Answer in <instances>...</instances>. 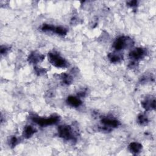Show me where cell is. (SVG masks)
<instances>
[{
    "instance_id": "obj_20",
    "label": "cell",
    "mask_w": 156,
    "mask_h": 156,
    "mask_svg": "<svg viewBox=\"0 0 156 156\" xmlns=\"http://www.w3.org/2000/svg\"><path fill=\"white\" fill-rule=\"evenodd\" d=\"M127 4H128V5H129L130 7H133L136 6V5H137V1H129Z\"/></svg>"
},
{
    "instance_id": "obj_7",
    "label": "cell",
    "mask_w": 156,
    "mask_h": 156,
    "mask_svg": "<svg viewBox=\"0 0 156 156\" xmlns=\"http://www.w3.org/2000/svg\"><path fill=\"white\" fill-rule=\"evenodd\" d=\"M101 122L105 126H108V127H117L120 125L119 121L116 119L109 118H102Z\"/></svg>"
},
{
    "instance_id": "obj_10",
    "label": "cell",
    "mask_w": 156,
    "mask_h": 156,
    "mask_svg": "<svg viewBox=\"0 0 156 156\" xmlns=\"http://www.w3.org/2000/svg\"><path fill=\"white\" fill-rule=\"evenodd\" d=\"M142 149V145L137 142H132L129 146V151L133 154L139 153Z\"/></svg>"
},
{
    "instance_id": "obj_1",
    "label": "cell",
    "mask_w": 156,
    "mask_h": 156,
    "mask_svg": "<svg viewBox=\"0 0 156 156\" xmlns=\"http://www.w3.org/2000/svg\"><path fill=\"white\" fill-rule=\"evenodd\" d=\"M48 60L52 65L57 68H66L69 65L65 58L55 52H49L48 54Z\"/></svg>"
},
{
    "instance_id": "obj_9",
    "label": "cell",
    "mask_w": 156,
    "mask_h": 156,
    "mask_svg": "<svg viewBox=\"0 0 156 156\" xmlns=\"http://www.w3.org/2000/svg\"><path fill=\"white\" fill-rule=\"evenodd\" d=\"M66 102L69 105L74 107H78L82 104V101L79 98L73 96L68 97Z\"/></svg>"
},
{
    "instance_id": "obj_8",
    "label": "cell",
    "mask_w": 156,
    "mask_h": 156,
    "mask_svg": "<svg viewBox=\"0 0 156 156\" xmlns=\"http://www.w3.org/2000/svg\"><path fill=\"white\" fill-rule=\"evenodd\" d=\"M143 107L146 110H154L155 108V99H146L141 102Z\"/></svg>"
},
{
    "instance_id": "obj_19",
    "label": "cell",
    "mask_w": 156,
    "mask_h": 156,
    "mask_svg": "<svg viewBox=\"0 0 156 156\" xmlns=\"http://www.w3.org/2000/svg\"><path fill=\"white\" fill-rule=\"evenodd\" d=\"M9 48L5 46H1V54H4L5 53H7V52L8 51Z\"/></svg>"
},
{
    "instance_id": "obj_4",
    "label": "cell",
    "mask_w": 156,
    "mask_h": 156,
    "mask_svg": "<svg viewBox=\"0 0 156 156\" xmlns=\"http://www.w3.org/2000/svg\"><path fill=\"white\" fill-rule=\"evenodd\" d=\"M58 135L66 140H73L74 138L71 127L69 126L62 125L58 128Z\"/></svg>"
},
{
    "instance_id": "obj_12",
    "label": "cell",
    "mask_w": 156,
    "mask_h": 156,
    "mask_svg": "<svg viewBox=\"0 0 156 156\" xmlns=\"http://www.w3.org/2000/svg\"><path fill=\"white\" fill-rule=\"evenodd\" d=\"M108 57L112 63H118L122 59V55L117 53H110Z\"/></svg>"
},
{
    "instance_id": "obj_13",
    "label": "cell",
    "mask_w": 156,
    "mask_h": 156,
    "mask_svg": "<svg viewBox=\"0 0 156 156\" xmlns=\"http://www.w3.org/2000/svg\"><path fill=\"white\" fill-rule=\"evenodd\" d=\"M62 82H63V83L66 84V85L70 84L73 81V79H72L71 76L66 73L63 74L62 75Z\"/></svg>"
},
{
    "instance_id": "obj_17",
    "label": "cell",
    "mask_w": 156,
    "mask_h": 156,
    "mask_svg": "<svg viewBox=\"0 0 156 156\" xmlns=\"http://www.w3.org/2000/svg\"><path fill=\"white\" fill-rule=\"evenodd\" d=\"M18 143V140L16 136H13L10 138V144L12 147H14Z\"/></svg>"
},
{
    "instance_id": "obj_15",
    "label": "cell",
    "mask_w": 156,
    "mask_h": 156,
    "mask_svg": "<svg viewBox=\"0 0 156 156\" xmlns=\"http://www.w3.org/2000/svg\"><path fill=\"white\" fill-rule=\"evenodd\" d=\"M54 32L60 35H65L67 33V30L65 27L59 26V27H55Z\"/></svg>"
},
{
    "instance_id": "obj_3",
    "label": "cell",
    "mask_w": 156,
    "mask_h": 156,
    "mask_svg": "<svg viewBox=\"0 0 156 156\" xmlns=\"http://www.w3.org/2000/svg\"><path fill=\"white\" fill-rule=\"evenodd\" d=\"M133 44L132 40L127 37H120L118 38L113 43V48L116 51H120L126 47H129Z\"/></svg>"
},
{
    "instance_id": "obj_2",
    "label": "cell",
    "mask_w": 156,
    "mask_h": 156,
    "mask_svg": "<svg viewBox=\"0 0 156 156\" xmlns=\"http://www.w3.org/2000/svg\"><path fill=\"white\" fill-rule=\"evenodd\" d=\"M32 120L41 126H46L56 124L60 120V117L58 116H52L48 118H43L33 116L32 117Z\"/></svg>"
},
{
    "instance_id": "obj_6",
    "label": "cell",
    "mask_w": 156,
    "mask_h": 156,
    "mask_svg": "<svg viewBox=\"0 0 156 156\" xmlns=\"http://www.w3.org/2000/svg\"><path fill=\"white\" fill-rule=\"evenodd\" d=\"M44 55L40 54L37 52H32L28 57V62L32 63H37L43 60Z\"/></svg>"
},
{
    "instance_id": "obj_14",
    "label": "cell",
    "mask_w": 156,
    "mask_h": 156,
    "mask_svg": "<svg viewBox=\"0 0 156 156\" xmlns=\"http://www.w3.org/2000/svg\"><path fill=\"white\" fill-rule=\"evenodd\" d=\"M138 122L142 126H145L148 123V119L147 116L144 115H140L138 116Z\"/></svg>"
},
{
    "instance_id": "obj_5",
    "label": "cell",
    "mask_w": 156,
    "mask_h": 156,
    "mask_svg": "<svg viewBox=\"0 0 156 156\" xmlns=\"http://www.w3.org/2000/svg\"><path fill=\"white\" fill-rule=\"evenodd\" d=\"M146 54V51L141 48H137L133 49L129 53V57L131 59L138 60L143 58Z\"/></svg>"
},
{
    "instance_id": "obj_11",
    "label": "cell",
    "mask_w": 156,
    "mask_h": 156,
    "mask_svg": "<svg viewBox=\"0 0 156 156\" xmlns=\"http://www.w3.org/2000/svg\"><path fill=\"white\" fill-rule=\"evenodd\" d=\"M35 132V130L34 129V128H33L30 126H27L25 127L24 130L23 131V135L26 138H29L34 134Z\"/></svg>"
},
{
    "instance_id": "obj_16",
    "label": "cell",
    "mask_w": 156,
    "mask_h": 156,
    "mask_svg": "<svg viewBox=\"0 0 156 156\" xmlns=\"http://www.w3.org/2000/svg\"><path fill=\"white\" fill-rule=\"evenodd\" d=\"M55 27L51 24H44L41 27V30L43 31H54Z\"/></svg>"
},
{
    "instance_id": "obj_18",
    "label": "cell",
    "mask_w": 156,
    "mask_h": 156,
    "mask_svg": "<svg viewBox=\"0 0 156 156\" xmlns=\"http://www.w3.org/2000/svg\"><path fill=\"white\" fill-rule=\"evenodd\" d=\"M34 69H35V72H36L38 74H39V75H41V74H44V73L46 72V71L44 68H43L35 67V68H34Z\"/></svg>"
}]
</instances>
